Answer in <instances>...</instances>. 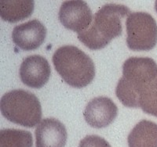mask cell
Masks as SVG:
<instances>
[{"label":"cell","instance_id":"obj_16","mask_svg":"<svg viewBox=\"0 0 157 147\" xmlns=\"http://www.w3.org/2000/svg\"><path fill=\"white\" fill-rule=\"evenodd\" d=\"M155 11L157 12V1H155Z\"/></svg>","mask_w":157,"mask_h":147},{"label":"cell","instance_id":"obj_11","mask_svg":"<svg viewBox=\"0 0 157 147\" xmlns=\"http://www.w3.org/2000/svg\"><path fill=\"white\" fill-rule=\"evenodd\" d=\"M35 2L32 0H2L0 2V16L10 23L24 20L34 11Z\"/></svg>","mask_w":157,"mask_h":147},{"label":"cell","instance_id":"obj_4","mask_svg":"<svg viewBox=\"0 0 157 147\" xmlns=\"http://www.w3.org/2000/svg\"><path fill=\"white\" fill-rule=\"evenodd\" d=\"M1 113L8 121L26 128H34L41 122L42 107L33 93L23 89L10 91L2 96Z\"/></svg>","mask_w":157,"mask_h":147},{"label":"cell","instance_id":"obj_1","mask_svg":"<svg viewBox=\"0 0 157 147\" xmlns=\"http://www.w3.org/2000/svg\"><path fill=\"white\" fill-rule=\"evenodd\" d=\"M130 13L124 5L106 4L95 13L90 26L78 34V40L90 50L105 48L113 39L121 35L123 20Z\"/></svg>","mask_w":157,"mask_h":147},{"label":"cell","instance_id":"obj_14","mask_svg":"<svg viewBox=\"0 0 157 147\" xmlns=\"http://www.w3.org/2000/svg\"><path fill=\"white\" fill-rule=\"evenodd\" d=\"M1 147H32L33 138L29 131L6 128L0 131Z\"/></svg>","mask_w":157,"mask_h":147},{"label":"cell","instance_id":"obj_6","mask_svg":"<svg viewBox=\"0 0 157 147\" xmlns=\"http://www.w3.org/2000/svg\"><path fill=\"white\" fill-rule=\"evenodd\" d=\"M59 20L65 28L79 34L90 26L93 14L86 2L66 1L61 4Z\"/></svg>","mask_w":157,"mask_h":147},{"label":"cell","instance_id":"obj_8","mask_svg":"<svg viewBox=\"0 0 157 147\" xmlns=\"http://www.w3.org/2000/svg\"><path fill=\"white\" fill-rule=\"evenodd\" d=\"M51 69L46 58L39 55L26 57L20 68V77L25 85L32 89H40L50 79Z\"/></svg>","mask_w":157,"mask_h":147},{"label":"cell","instance_id":"obj_13","mask_svg":"<svg viewBox=\"0 0 157 147\" xmlns=\"http://www.w3.org/2000/svg\"><path fill=\"white\" fill-rule=\"evenodd\" d=\"M138 108L157 117V75L143 84L137 92Z\"/></svg>","mask_w":157,"mask_h":147},{"label":"cell","instance_id":"obj_7","mask_svg":"<svg viewBox=\"0 0 157 147\" xmlns=\"http://www.w3.org/2000/svg\"><path fill=\"white\" fill-rule=\"evenodd\" d=\"M118 108L114 102L105 96L91 99L83 112L85 121L95 128H105L117 117Z\"/></svg>","mask_w":157,"mask_h":147},{"label":"cell","instance_id":"obj_15","mask_svg":"<svg viewBox=\"0 0 157 147\" xmlns=\"http://www.w3.org/2000/svg\"><path fill=\"white\" fill-rule=\"evenodd\" d=\"M78 147H111V145L102 137L90 135L81 140Z\"/></svg>","mask_w":157,"mask_h":147},{"label":"cell","instance_id":"obj_10","mask_svg":"<svg viewBox=\"0 0 157 147\" xmlns=\"http://www.w3.org/2000/svg\"><path fill=\"white\" fill-rule=\"evenodd\" d=\"M35 134L36 147H64L68 137L65 126L55 118L42 120Z\"/></svg>","mask_w":157,"mask_h":147},{"label":"cell","instance_id":"obj_9","mask_svg":"<svg viewBox=\"0 0 157 147\" xmlns=\"http://www.w3.org/2000/svg\"><path fill=\"white\" fill-rule=\"evenodd\" d=\"M46 37V27L36 19L17 25L13 28L12 33L13 42L25 51L38 49L44 42Z\"/></svg>","mask_w":157,"mask_h":147},{"label":"cell","instance_id":"obj_5","mask_svg":"<svg viewBox=\"0 0 157 147\" xmlns=\"http://www.w3.org/2000/svg\"><path fill=\"white\" fill-rule=\"evenodd\" d=\"M127 44L133 51H150L157 44V24L148 13H131L126 20Z\"/></svg>","mask_w":157,"mask_h":147},{"label":"cell","instance_id":"obj_3","mask_svg":"<svg viewBox=\"0 0 157 147\" xmlns=\"http://www.w3.org/2000/svg\"><path fill=\"white\" fill-rule=\"evenodd\" d=\"M157 75V64L149 57H130L123 65V77L116 89V96L125 106L138 108L137 91Z\"/></svg>","mask_w":157,"mask_h":147},{"label":"cell","instance_id":"obj_12","mask_svg":"<svg viewBox=\"0 0 157 147\" xmlns=\"http://www.w3.org/2000/svg\"><path fill=\"white\" fill-rule=\"evenodd\" d=\"M127 141L129 147H157V124L142 120L130 131Z\"/></svg>","mask_w":157,"mask_h":147},{"label":"cell","instance_id":"obj_2","mask_svg":"<svg viewBox=\"0 0 157 147\" xmlns=\"http://www.w3.org/2000/svg\"><path fill=\"white\" fill-rule=\"evenodd\" d=\"M52 61L57 72L71 87L87 86L95 77L93 61L76 46H61L55 51Z\"/></svg>","mask_w":157,"mask_h":147}]
</instances>
